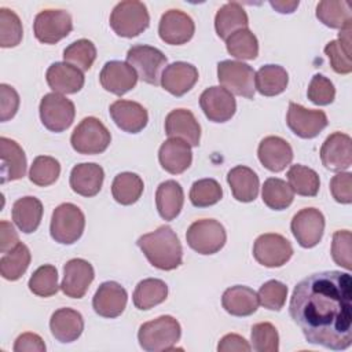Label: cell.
<instances>
[{"label": "cell", "mask_w": 352, "mask_h": 352, "mask_svg": "<svg viewBox=\"0 0 352 352\" xmlns=\"http://www.w3.org/2000/svg\"><path fill=\"white\" fill-rule=\"evenodd\" d=\"M293 322L309 344L344 351L352 344V278L348 272L322 271L304 278L289 304Z\"/></svg>", "instance_id": "obj_1"}, {"label": "cell", "mask_w": 352, "mask_h": 352, "mask_svg": "<svg viewBox=\"0 0 352 352\" xmlns=\"http://www.w3.org/2000/svg\"><path fill=\"white\" fill-rule=\"evenodd\" d=\"M136 245L150 264L158 270L170 271L183 261V249L176 232L169 226H161L155 231L142 235Z\"/></svg>", "instance_id": "obj_2"}, {"label": "cell", "mask_w": 352, "mask_h": 352, "mask_svg": "<svg viewBox=\"0 0 352 352\" xmlns=\"http://www.w3.org/2000/svg\"><path fill=\"white\" fill-rule=\"evenodd\" d=\"M180 336L182 327L170 315H162L154 320L146 322L138 331L139 345L147 352L170 351L180 340Z\"/></svg>", "instance_id": "obj_3"}, {"label": "cell", "mask_w": 352, "mask_h": 352, "mask_svg": "<svg viewBox=\"0 0 352 352\" xmlns=\"http://www.w3.org/2000/svg\"><path fill=\"white\" fill-rule=\"evenodd\" d=\"M150 25V15L144 3L138 0L120 1L110 14V26L121 37H136Z\"/></svg>", "instance_id": "obj_4"}, {"label": "cell", "mask_w": 352, "mask_h": 352, "mask_svg": "<svg viewBox=\"0 0 352 352\" xmlns=\"http://www.w3.org/2000/svg\"><path fill=\"white\" fill-rule=\"evenodd\" d=\"M84 227L85 216L82 210L74 204H60L52 212L50 234L58 243L72 245L77 242L84 232Z\"/></svg>", "instance_id": "obj_5"}, {"label": "cell", "mask_w": 352, "mask_h": 352, "mask_svg": "<svg viewBox=\"0 0 352 352\" xmlns=\"http://www.w3.org/2000/svg\"><path fill=\"white\" fill-rule=\"evenodd\" d=\"M111 142V135L104 124L95 117H85L74 128L70 143L78 154L94 155L103 153Z\"/></svg>", "instance_id": "obj_6"}, {"label": "cell", "mask_w": 352, "mask_h": 352, "mask_svg": "<svg viewBox=\"0 0 352 352\" xmlns=\"http://www.w3.org/2000/svg\"><path fill=\"white\" fill-rule=\"evenodd\" d=\"M168 59L162 51L155 47L138 44L126 52V63L133 67L138 77L151 85L161 82V76Z\"/></svg>", "instance_id": "obj_7"}, {"label": "cell", "mask_w": 352, "mask_h": 352, "mask_svg": "<svg viewBox=\"0 0 352 352\" xmlns=\"http://www.w3.org/2000/svg\"><path fill=\"white\" fill-rule=\"evenodd\" d=\"M188 246L199 254H214L223 249L227 234L223 224L214 219L194 221L186 234Z\"/></svg>", "instance_id": "obj_8"}, {"label": "cell", "mask_w": 352, "mask_h": 352, "mask_svg": "<svg viewBox=\"0 0 352 352\" xmlns=\"http://www.w3.org/2000/svg\"><path fill=\"white\" fill-rule=\"evenodd\" d=\"M254 70L239 60H221L217 63V78L223 88L232 95L252 99L254 96Z\"/></svg>", "instance_id": "obj_9"}, {"label": "cell", "mask_w": 352, "mask_h": 352, "mask_svg": "<svg viewBox=\"0 0 352 352\" xmlns=\"http://www.w3.org/2000/svg\"><path fill=\"white\" fill-rule=\"evenodd\" d=\"M38 111L43 125L51 132H63L67 129L73 124L76 116L74 103L56 92L43 96Z\"/></svg>", "instance_id": "obj_10"}, {"label": "cell", "mask_w": 352, "mask_h": 352, "mask_svg": "<svg viewBox=\"0 0 352 352\" xmlns=\"http://www.w3.org/2000/svg\"><path fill=\"white\" fill-rule=\"evenodd\" d=\"M73 29L72 15L65 10L48 8L40 11L33 22L36 38L43 44H55Z\"/></svg>", "instance_id": "obj_11"}, {"label": "cell", "mask_w": 352, "mask_h": 352, "mask_svg": "<svg viewBox=\"0 0 352 352\" xmlns=\"http://www.w3.org/2000/svg\"><path fill=\"white\" fill-rule=\"evenodd\" d=\"M253 256L264 267H282L293 256V246L283 235L268 232L254 241Z\"/></svg>", "instance_id": "obj_12"}, {"label": "cell", "mask_w": 352, "mask_h": 352, "mask_svg": "<svg viewBox=\"0 0 352 352\" xmlns=\"http://www.w3.org/2000/svg\"><path fill=\"white\" fill-rule=\"evenodd\" d=\"M290 228L300 246L314 248L323 236L324 216L319 209L304 208L293 216Z\"/></svg>", "instance_id": "obj_13"}, {"label": "cell", "mask_w": 352, "mask_h": 352, "mask_svg": "<svg viewBox=\"0 0 352 352\" xmlns=\"http://www.w3.org/2000/svg\"><path fill=\"white\" fill-rule=\"evenodd\" d=\"M286 122L297 136L302 139H312L327 126L329 121L323 110H309L298 103L290 102Z\"/></svg>", "instance_id": "obj_14"}, {"label": "cell", "mask_w": 352, "mask_h": 352, "mask_svg": "<svg viewBox=\"0 0 352 352\" xmlns=\"http://www.w3.org/2000/svg\"><path fill=\"white\" fill-rule=\"evenodd\" d=\"M199 106L209 121L226 122L236 111L234 95L223 87H209L199 96Z\"/></svg>", "instance_id": "obj_15"}, {"label": "cell", "mask_w": 352, "mask_h": 352, "mask_svg": "<svg viewBox=\"0 0 352 352\" xmlns=\"http://www.w3.org/2000/svg\"><path fill=\"white\" fill-rule=\"evenodd\" d=\"M194 32L192 18L180 10H168L160 19L158 34L166 44L182 45L191 40Z\"/></svg>", "instance_id": "obj_16"}, {"label": "cell", "mask_w": 352, "mask_h": 352, "mask_svg": "<svg viewBox=\"0 0 352 352\" xmlns=\"http://www.w3.org/2000/svg\"><path fill=\"white\" fill-rule=\"evenodd\" d=\"M320 160L326 169L342 172L352 165V140L342 132H334L326 138L320 147Z\"/></svg>", "instance_id": "obj_17"}, {"label": "cell", "mask_w": 352, "mask_h": 352, "mask_svg": "<svg viewBox=\"0 0 352 352\" xmlns=\"http://www.w3.org/2000/svg\"><path fill=\"white\" fill-rule=\"evenodd\" d=\"M95 278L91 263L84 258H72L63 267L62 292L72 298H82Z\"/></svg>", "instance_id": "obj_18"}, {"label": "cell", "mask_w": 352, "mask_h": 352, "mask_svg": "<svg viewBox=\"0 0 352 352\" xmlns=\"http://www.w3.org/2000/svg\"><path fill=\"white\" fill-rule=\"evenodd\" d=\"M126 301H128L126 290L120 283L109 280V282H103L98 287L92 298V307L99 316L113 319L120 316L124 312L126 307Z\"/></svg>", "instance_id": "obj_19"}, {"label": "cell", "mask_w": 352, "mask_h": 352, "mask_svg": "<svg viewBox=\"0 0 352 352\" xmlns=\"http://www.w3.org/2000/svg\"><path fill=\"white\" fill-rule=\"evenodd\" d=\"M138 74L132 66L126 62L121 60H110L106 62L100 70L99 81L102 87L114 94V95H124L131 91L138 82Z\"/></svg>", "instance_id": "obj_20"}, {"label": "cell", "mask_w": 352, "mask_h": 352, "mask_svg": "<svg viewBox=\"0 0 352 352\" xmlns=\"http://www.w3.org/2000/svg\"><path fill=\"white\" fill-rule=\"evenodd\" d=\"M110 116L116 125L128 133H138L148 122L147 110L138 102L118 99L109 107Z\"/></svg>", "instance_id": "obj_21"}, {"label": "cell", "mask_w": 352, "mask_h": 352, "mask_svg": "<svg viewBox=\"0 0 352 352\" xmlns=\"http://www.w3.org/2000/svg\"><path fill=\"white\" fill-rule=\"evenodd\" d=\"M165 133L197 147L201 139V125L190 110L175 109L165 118Z\"/></svg>", "instance_id": "obj_22"}, {"label": "cell", "mask_w": 352, "mask_h": 352, "mask_svg": "<svg viewBox=\"0 0 352 352\" xmlns=\"http://www.w3.org/2000/svg\"><path fill=\"white\" fill-rule=\"evenodd\" d=\"M257 155L264 168L271 172H280L290 165L293 160V148L279 136H267L260 142Z\"/></svg>", "instance_id": "obj_23"}, {"label": "cell", "mask_w": 352, "mask_h": 352, "mask_svg": "<svg viewBox=\"0 0 352 352\" xmlns=\"http://www.w3.org/2000/svg\"><path fill=\"white\" fill-rule=\"evenodd\" d=\"M198 81V70L187 62H173L168 65L161 76V85L175 96L187 94Z\"/></svg>", "instance_id": "obj_24"}, {"label": "cell", "mask_w": 352, "mask_h": 352, "mask_svg": "<svg viewBox=\"0 0 352 352\" xmlns=\"http://www.w3.org/2000/svg\"><path fill=\"white\" fill-rule=\"evenodd\" d=\"M50 88L56 94H76L84 87V74L76 66L66 62L52 63L45 73Z\"/></svg>", "instance_id": "obj_25"}, {"label": "cell", "mask_w": 352, "mask_h": 352, "mask_svg": "<svg viewBox=\"0 0 352 352\" xmlns=\"http://www.w3.org/2000/svg\"><path fill=\"white\" fill-rule=\"evenodd\" d=\"M158 160L166 172L172 175L183 173L192 162L191 146L182 139L169 138L161 144Z\"/></svg>", "instance_id": "obj_26"}, {"label": "cell", "mask_w": 352, "mask_h": 352, "mask_svg": "<svg viewBox=\"0 0 352 352\" xmlns=\"http://www.w3.org/2000/svg\"><path fill=\"white\" fill-rule=\"evenodd\" d=\"M103 168L95 162H82L70 172L72 190L82 197H95L103 184Z\"/></svg>", "instance_id": "obj_27"}, {"label": "cell", "mask_w": 352, "mask_h": 352, "mask_svg": "<svg viewBox=\"0 0 352 352\" xmlns=\"http://www.w3.org/2000/svg\"><path fill=\"white\" fill-rule=\"evenodd\" d=\"M50 329L55 340L59 342H73L84 330V319L76 309L59 308L50 319Z\"/></svg>", "instance_id": "obj_28"}, {"label": "cell", "mask_w": 352, "mask_h": 352, "mask_svg": "<svg viewBox=\"0 0 352 352\" xmlns=\"http://www.w3.org/2000/svg\"><path fill=\"white\" fill-rule=\"evenodd\" d=\"M1 157V182L7 183L18 180L26 173V155L22 147L12 139L0 138Z\"/></svg>", "instance_id": "obj_29"}, {"label": "cell", "mask_w": 352, "mask_h": 352, "mask_svg": "<svg viewBox=\"0 0 352 352\" xmlns=\"http://www.w3.org/2000/svg\"><path fill=\"white\" fill-rule=\"evenodd\" d=\"M258 304L257 293L242 285L228 287L221 297L223 308L234 316H249L257 311Z\"/></svg>", "instance_id": "obj_30"}, {"label": "cell", "mask_w": 352, "mask_h": 352, "mask_svg": "<svg viewBox=\"0 0 352 352\" xmlns=\"http://www.w3.org/2000/svg\"><path fill=\"white\" fill-rule=\"evenodd\" d=\"M232 195L239 202H252L258 195V176L253 169L245 165H236L227 175Z\"/></svg>", "instance_id": "obj_31"}, {"label": "cell", "mask_w": 352, "mask_h": 352, "mask_svg": "<svg viewBox=\"0 0 352 352\" xmlns=\"http://www.w3.org/2000/svg\"><path fill=\"white\" fill-rule=\"evenodd\" d=\"M184 204L182 186L175 180L162 182L155 191V205L164 220H173L179 216Z\"/></svg>", "instance_id": "obj_32"}, {"label": "cell", "mask_w": 352, "mask_h": 352, "mask_svg": "<svg viewBox=\"0 0 352 352\" xmlns=\"http://www.w3.org/2000/svg\"><path fill=\"white\" fill-rule=\"evenodd\" d=\"M12 221L25 234L34 232L43 217V204L36 197H22L12 205Z\"/></svg>", "instance_id": "obj_33"}, {"label": "cell", "mask_w": 352, "mask_h": 352, "mask_svg": "<svg viewBox=\"0 0 352 352\" xmlns=\"http://www.w3.org/2000/svg\"><path fill=\"white\" fill-rule=\"evenodd\" d=\"M248 14L236 1L226 3L223 7H220L214 16L216 33L223 40H227L228 36H231L234 32L248 28Z\"/></svg>", "instance_id": "obj_34"}, {"label": "cell", "mask_w": 352, "mask_h": 352, "mask_svg": "<svg viewBox=\"0 0 352 352\" xmlns=\"http://www.w3.org/2000/svg\"><path fill=\"white\" fill-rule=\"evenodd\" d=\"M289 82L287 72L279 65H264L254 76V87L264 96L282 94Z\"/></svg>", "instance_id": "obj_35"}, {"label": "cell", "mask_w": 352, "mask_h": 352, "mask_svg": "<svg viewBox=\"0 0 352 352\" xmlns=\"http://www.w3.org/2000/svg\"><path fill=\"white\" fill-rule=\"evenodd\" d=\"M168 297V286L164 280L157 278H147L140 280L133 292L132 301L138 309L146 311L161 302Z\"/></svg>", "instance_id": "obj_36"}, {"label": "cell", "mask_w": 352, "mask_h": 352, "mask_svg": "<svg viewBox=\"0 0 352 352\" xmlns=\"http://www.w3.org/2000/svg\"><path fill=\"white\" fill-rule=\"evenodd\" d=\"M143 180L139 175L132 172L118 173L111 184L113 198L121 205L135 204L143 194Z\"/></svg>", "instance_id": "obj_37"}, {"label": "cell", "mask_w": 352, "mask_h": 352, "mask_svg": "<svg viewBox=\"0 0 352 352\" xmlns=\"http://www.w3.org/2000/svg\"><path fill=\"white\" fill-rule=\"evenodd\" d=\"M316 18L331 29H342L352 23L351 4L348 1L323 0L316 6Z\"/></svg>", "instance_id": "obj_38"}, {"label": "cell", "mask_w": 352, "mask_h": 352, "mask_svg": "<svg viewBox=\"0 0 352 352\" xmlns=\"http://www.w3.org/2000/svg\"><path fill=\"white\" fill-rule=\"evenodd\" d=\"M32 256L25 243H18L14 249L3 253L0 258V274L7 280L19 279L28 270Z\"/></svg>", "instance_id": "obj_39"}, {"label": "cell", "mask_w": 352, "mask_h": 352, "mask_svg": "<svg viewBox=\"0 0 352 352\" xmlns=\"http://www.w3.org/2000/svg\"><path fill=\"white\" fill-rule=\"evenodd\" d=\"M263 202L274 210H283L293 202L294 192L289 183L278 177H268L263 184Z\"/></svg>", "instance_id": "obj_40"}, {"label": "cell", "mask_w": 352, "mask_h": 352, "mask_svg": "<svg viewBox=\"0 0 352 352\" xmlns=\"http://www.w3.org/2000/svg\"><path fill=\"white\" fill-rule=\"evenodd\" d=\"M287 180L293 192L298 195L315 197L319 191V175L305 165H292L287 170Z\"/></svg>", "instance_id": "obj_41"}, {"label": "cell", "mask_w": 352, "mask_h": 352, "mask_svg": "<svg viewBox=\"0 0 352 352\" xmlns=\"http://www.w3.org/2000/svg\"><path fill=\"white\" fill-rule=\"evenodd\" d=\"M227 51L231 56L238 59H254L258 55V41L257 37L248 29H239L234 32L226 40Z\"/></svg>", "instance_id": "obj_42"}, {"label": "cell", "mask_w": 352, "mask_h": 352, "mask_svg": "<svg viewBox=\"0 0 352 352\" xmlns=\"http://www.w3.org/2000/svg\"><path fill=\"white\" fill-rule=\"evenodd\" d=\"M60 175V164L50 155H38L33 160L29 170V179L33 184L47 187L54 184Z\"/></svg>", "instance_id": "obj_43"}, {"label": "cell", "mask_w": 352, "mask_h": 352, "mask_svg": "<svg viewBox=\"0 0 352 352\" xmlns=\"http://www.w3.org/2000/svg\"><path fill=\"white\" fill-rule=\"evenodd\" d=\"M63 59L66 63L76 66L80 70H89L96 59V48L92 41L80 38L69 44L63 51Z\"/></svg>", "instance_id": "obj_44"}, {"label": "cell", "mask_w": 352, "mask_h": 352, "mask_svg": "<svg viewBox=\"0 0 352 352\" xmlns=\"http://www.w3.org/2000/svg\"><path fill=\"white\" fill-rule=\"evenodd\" d=\"M30 292L38 297L54 296L60 285H58V271L51 264H44L38 267L29 279L28 283Z\"/></svg>", "instance_id": "obj_45"}, {"label": "cell", "mask_w": 352, "mask_h": 352, "mask_svg": "<svg viewBox=\"0 0 352 352\" xmlns=\"http://www.w3.org/2000/svg\"><path fill=\"white\" fill-rule=\"evenodd\" d=\"M223 197V188L214 179H199L190 188V201L197 208H206L217 204Z\"/></svg>", "instance_id": "obj_46"}, {"label": "cell", "mask_w": 352, "mask_h": 352, "mask_svg": "<svg viewBox=\"0 0 352 352\" xmlns=\"http://www.w3.org/2000/svg\"><path fill=\"white\" fill-rule=\"evenodd\" d=\"M23 36L19 16L8 8H0V45L3 48L16 47Z\"/></svg>", "instance_id": "obj_47"}, {"label": "cell", "mask_w": 352, "mask_h": 352, "mask_svg": "<svg viewBox=\"0 0 352 352\" xmlns=\"http://www.w3.org/2000/svg\"><path fill=\"white\" fill-rule=\"evenodd\" d=\"M250 338L252 346L257 352H278L279 349L278 330L270 322L253 324Z\"/></svg>", "instance_id": "obj_48"}, {"label": "cell", "mask_w": 352, "mask_h": 352, "mask_svg": "<svg viewBox=\"0 0 352 352\" xmlns=\"http://www.w3.org/2000/svg\"><path fill=\"white\" fill-rule=\"evenodd\" d=\"M258 302L270 311H280L286 302L287 286L279 280H268L261 285L258 293Z\"/></svg>", "instance_id": "obj_49"}, {"label": "cell", "mask_w": 352, "mask_h": 352, "mask_svg": "<svg viewBox=\"0 0 352 352\" xmlns=\"http://www.w3.org/2000/svg\"><path fill=\"white\" fill-rule=\"evenodd\" d=\"M307 95L312 103L318 106H326L333 103L336 98V88L327 77L323 74H315L311 78Z\"/></svg>", "instance_id": "obj_50"}, {"label": "cell", "mask_w": 352, "mask_h": 352, "mask_svg": "<svg viewBox=\"0 0 352 352\" xmlns=\"http://www.w3.org/2000/svg\"><path fill=\"white\" fill-rule=\"evenodd\" d=\"M351 241H352V235H351V231L348 230H338L333 234L331 257L336 264L344 267L348 271L352 268Z\"/></svg>", "instance_id": "obj_51"}, {"label": "cell", "mask_w": 352, "mask_h": 352, "mask_svg": "<svg viewBox=\"0 0 352 352\" xmlns=\"http://www.w3.org/2000/svg\"><path fill=\"white\" fill-rule=\"evenodd\" d=\"M324 54L327 55L333 70L338 74H348L352 72L351 51L345 50L338 40H331L324 47Z\"/></svg>", "instance_id": "obj_52"}, {"label": "cell", "mask_w": 352, "mask_h": 352, "mask_svg": "<svg viewBox=\"0 0 352 352\" xmlns=\"http://www.w3.org/2000/svg\"><path fill=\"white\" fill-rule=\"evenodd\" d=\"M330 192L340 204L352 202V175L349 172H340L330 180Z\"/></svg>", "instance_id": "obj_53"}, {"label": "cell", "mask_w": 352, "mask_h": 352, "mask_svg": "<svg viewBox=\"0 0 352 352\" xmlns=\"http://www.w3.org/2000/svg\"><path fill=\"white\" fill-rule=\"evenodd\" d=\"M19 107V95L8 84H0V118L8 121L12 118Z\"/></svg>", "instance_id": "obj_54"}, {"label": "cell", "mask_w": 352, "mask_h": 352, "mask_svg": "<svg viewBox=\"0 0 352 352\" xmlns=\"http://www.w3.org/2000/svg\"><path fill=\"white\" fill-rule=\"evenodd\" d=\"M15 352H44L45 344L36 333H23L18 336L14 344Z\"/></svg>", "instance_id": "obj_55"}, {"label": "cell", "mask_w": 352, "mask_h": 352, "mask_svg": "<svg viewBox=\"0 0 352 352\" xmlns=\"http://www.w3.org/2000/svg\"><path fill=\"white\" fill-rule=\"evenodd\" d=\"M250 349H252V346L249 345V342L242 336L235 334V333L226 334L217 345L219 352H232V351L249 352Z\"/></svg>", "instance_id": "obj_56"}, {"label": "cell", "mask_w": 352, "mask_h": 352, "mask_svg": "<svg viewBox=\"0 0 352 352\" xmlns=\"http://www.w3.org/2000/svg\"><path fill=\"white\" fill-rule=\"evenodd\" d=\"M19 243L18 234L11 223L7 220L0 221V252L7 253Z\"/></svg>", "instance_id": "obj_57"}, {"label": "cell", "mask_w": 352, "mask_h": 352, "mask_svg": "<svg viewBox=\"0 0 352 352\" xmlns=\"http://www.w3.org/2000/svg\"><path fill=\"white\" fill-rule=\"evenodd\" d=\"M270 4L282 14H290L298 7V0L297 1H270Z\"/></svg>", "instance_id": "obj_58"}]
</instances>
